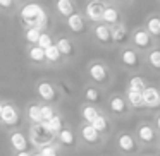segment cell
Wrapping results in <instances>:
<instances>
[{
	"label": "cell",
	"instance_id": "cell-36",
	"mask_svg": "<svg viewBox=\"0 0 160 156\" xmlns=\"http://www.w3.org/2000/svg\"><path fill=\"white\" fill-rule=\"evenodd\" d=\"M40 154H42V156H57V151L52 148V146H45Z\"/></svg>",
	"mask_w": 160,
	"mask_h": 156
},
{
	"label": "cell",
	"instance_id": "cell-26",
	"mask_svg": "<svg viewBox=\"0 0 160 156\" xmlns=\"http://www.w3.org/2000/svg\"><path fill=\"white\" fill-rule=\"evenodd\" d=\"M112 40L117 43L124 41L126 40V28L124 26H115L114 29H112Z\"/></svg>",
	"mask_w": 160,
	"mask_h": 156
},
{
	"label": "cell",
	"instance_id": "cell-9",
	"mask_svg": "<svg viewBox=\"0 0 160 156\" xmlns=\"http://www.w3.org/2000/svg\"><path fill=\"white\" fill-rule=\"evenodd\" d=\"M38 94L43 100L50 101V100L55 98V89H53V86L50 83H40L38 84Z\"/></svg>",
	"mask_w": 160,
	"mask_h": 156
},
{
	"label": "cell",
	"instance_id": "cell-7",
	"mask_svg": "<svg viewBox=\"0 0 160 156\" xmlns=\"http://www.w3.org/2000/svg\"><path fill=\"white\" fill-rule=\"evenodd\" d=\"M90 76L93 81H97V83H103L105 79H107V70H105V67L102 65V64H93V65L90 67Z\"/></svg>",
	"mask_w": 160,
	"mask_h": 156
},
{
	"label": "cell",
	"instance_id": "cell-12",
	"mask_svg": "<svg viewBox=\"0 0 160 156\" xmlns=\"http://www.w3.org/2000/svg\"><path fill=\"white\" fill-rule=\"evenodd\" d=\"M128 100L131 106L134 108H143L145 106V100H143V93H136V91H128Z\"/></svg>",
	"mask_w": 160,
	"mask_h": 156
},
{
	"label": "cell",
	"instance_id": "cell-35",
	"mask_svg": "<svg viewBox=\"0 0 160 156\" xmlns=\"http://www.w3.org/2000/svg\"><path fill=\"white\" fill-rule=\"evenodd\" d=\"M84 96H86L88 101H97L98 98H100V94H98V91L95 89V87H88L86 93H84Z\"/></svg>",
	"mask_w": 160,
	"mask_h": 156
},
{
	"label": "cell",
	"instance_id": "cell-34",
	"mask_svg": "<svg viewBox=\"0 0 160 156\" xmlns=\"http://www.w3.org/2000/svg\"><path fill=\"white\" fill-rule=\"evenodd\" d=\"M42 117H43V122H50L55 115H53V110L52 106H48V105H45V106H42Z\"/></svg>",
	"mask_w": 160,
	"mask_h": 156
},
{
	"label": "cell",
	"instance_id": "cell-24",
	"mask_svg": "<svg viewBox=\"0 0 160 156\" xmlns=\"http://www.w3.org/2000/svg\"><path fill=\"white\" fill-rule=\"evenodd\" d=\"M57 46H59L62 55H71V53H72V43L66 38H60L59 41H57Z\"/></svg>",
	"mask_w": 160,
	"mask_h": 156
},
{
	"label": "cell",
	"instance_id": "cell-15",
	"mask_svg": "<svg viewBox=\"0 0 160 156\" xmlns=\"http://www.w3.org/2000/svg\"><path fill=\"white\" fill-rule=\"evenodd\" d=\"M134 43L141 48H146L150 45V33L148 31H136L134 33Z\"/></svg>",
	"mask_w": 160,
	"mask_h": 156
},
{
	"label": "cell",
	"instance_id": "cell-14",
	"mask_svg": "<svg viewBox=\"0 0 160 156\" xmlns=\"http://www.w3.org/2000/svg\"><path fill=\"white\" fill-rule=\"evenodd\" d=\"M83 139L86 142H97L98 141V130L93 129V125H84L83 127Z\"/></svg>",
	"mask_w": 160,
	"mask_h": 156
},
{
	"label": "cell",
	"instance_id": "cell-33",
	"mask_svg": "<svg viewBox=\"0 0 160 156\" xmlns=\"http://www.w3.org/2000/svg\"><path fill=\"white\" fill-rule=\"evenodd\" d=\"M52 45H53V43H52V38H50L48 35H45V33H43L42 38H40V41H38V46H40V48H43V50H48Z\"/></svg>",
	"mask_w": 160,
	"mask_h": 156
},
{
	"label": "cell",
	"instance_id": "cell-4",
	"mask_svg": "<svg viewBox=\"0 0 160 156\" xmlns=\"http://www.w3.org/2000/svg\"><path fill=\"white\" fill-rule=\"evenodd\" d=\"M105 9L107 7H103V4H100V2H90L86 7V16L91 21H103Z\"/></svg>",
	"mask_w": 160,
	"mask_h": 156
},
{
	"label": "cell",
	"instance_id": "cell-17",
	"mask_svg": "<svg viewBox=\"0 0 160 156\" xmlns=\"http://www.w3.org/2000/svg\"><path fill=\"white\" fill-rule=\"evenodd\" d=\"M138 137L141 139L143 142H150V141H153V137H155V132H153V129L150 127V125H143V127H139V130H138Z\"/></svg>",
	"mask_w": 160,
	"mask_h": 156
},
{
	"label": "cell",
	"instance_id": "cell-21",
	"mask_svg": "<svg viewBox=\"0 0 160 156\" xmlns=\"http://www.w3.org/2000/svg\"><path fill=\"white\" fill-rule=\"evenodd\" d=\"M42 35L43 33L40 31V29H36V28H28L26 29V40H28L29 43H36V45H38Z\"/></svg>",
	"mask_w": 160,
	"mask_h": 156
},
{
	"label": "cell",
	"instance_id": "cell-20",
	"mask_svg": "<svg viewBox=\"0 0 160 156\" xmlns=\"http://www.w3.org/2000/svg\"><path fill=\"white\" fill-rule=\"evenodd\" d=\"M121 59H122V62H124L126 65H136V64H138V55H136L132 50H124L122 55H121Z\"/></svg>",
	"mask_w": 160,
	"mask_h": 156
},
{
	"label": "cell",
	"instance_id": "cell-2",
	"mask_svg": "<svg viewBox=\"0 0 160 156\" xmlns=\"http://www.w3.org/2000/svg\"><path fill=\"white\" fill-rule=\"evenodd\" d=\"M52 137H53V134L43 124L35 125V127L31 129V141L38 146L40 144H48V142L52 141Z\"/></svg>",
	"mask_w": 160,
	"mask_h": 156
},
{
	"label": "cell",
	"instance_id": "cell-19",
	"mask_svg": "<svg viewBox=\"0 0 160 156\" xmlns=\"http://www.w3.org/2000/svg\"><path fill=\"white\" fill-rule=\"evenodd\" d=\"M146 89L145 86V81L141 79V77H131L129 79V91H136V93H143V91Z\"/></svg>",
	"mask_w": 160,
	"mask_h": 156
},
{
	"label": "cell",
	"instance_id": "cell-6",
	"mask_svg": "<svg viewBox=\"0 0 160 156\" xmlns=\"http://www.w3.org/2000/svg\"><path fill=\"white\" fill-rule=\"evenodd\" d=\"M11 146L16 149V151L24 153L26 148H28V141H26L24 134H21V132H14V134L11 135Z\"/></svg>",
	"mask_w": 160,
	"mask_h": 156
},
{
	"label": "cell",
	"instance_id": "cell-10",
	"mask_svg": "<svg viewBox=\"0 0 160 156\" xmlns=\"http://www.w3.org/2000/svg\"><path fill=\"white\" fill-rule=\"evenodd\" d=\"M67 24H69V29L74 33H79L84 29V22H83V17L79 14H72L69 19H67Z\"/></svg>",
	"mask_w": 160,
	"mask_h": 156
},
{
	"label": "cell",
	"instance_id": "cell-8",
	"mask_svg": "<svg viewBox=\"0 0 160 156\" xmlns=\"http://www.w3.org/2000/svg\"><path fill=\"white\" fill-rule=\"evenodd\" d=\"M117 142H119V148H121L124 153H132L136 149V142H134V139H132L129 134L119 135V141Z\"/></svg>",
	"mask_w": 160,
	"mask_h": 156
},
{
	"label": "cell",
	"instance_id": "cell-29",
	"mask_svg": "<svg viewBox=\"0 0 160 156\" xmlns=\"http://www.w3.org/2000/svg\"><path fill=\"white\" fill-rule=\"evenodd\" d=\"M117 19H119V14H117V11H115L114 7H107V9H105V14H103V21L105 22L114 24V22H117Z\"/></svg>",
	"mask_w": 160,
	"mask_h": 156
},
{
	"label": "cell",
	"instance_id": "cell-25",
	"mask_svg": "<svg viewBox=\"0 0 160 156\" xmlns=\"http://www.w3.org/2000/svg\"><path fill=\"white\" fill-rule=\"evenodd\" d=\"M59 141L66 146H72L74 144V134L69 130V129H64L62 132L59 134Z\"/></svg>",
	"mask_w": 160,
	"mask_h": 156
},
{
	"label": "cell",
	"instance_id": "cell-13",
	"mask_svg": "<svg viewBox=\"0 0 160 156\" xmlns=\"http://www.w3.org/2000/svg\"><path fill=\"white\" fill-rule=\"evenodd\" d=\"M57 9H59L60 14L67 16V17H71V16L74 14V5L69 0H59V2H57Z\"/></svg>",
	"mask_w": 160,
	"mask_h": 156
},
{
	"label": "cell",
	"instance_id": "cell-5",
	"mask_svg": "<svg viewBox=\"0 0 160 156\" xmlns=\"http://www.w3.org/2000/svg\"><path fill=\"white\" fill-rule=\"evenodd\" d=\"M143 100H145V106H148V108L160 106V93L155 87H146L143 91Z\"/></svg>",
	"mask_w": 160,
	"mask_h": 156
},
{
	"label": "cell",
	"instance_id": "cell-32",
	"mask_svg": "<svg viewBox=\"0 0 160 156\" xmlns=\"http://www.w3.org/2000/svg\"><path fill=\"white\" fill-rule=\"evenodd\" d=\"M148 60H150V64H152V67L160 69V50H155V52L150 53V55H148Z\"/></svg>",
	"mask_w": 160,
	"mask_h": 156
},
{
	"label": "cell",
	"instance_id": "cell-22",
	"mask_svg": "<svg viewBox=\"0 0 160 156\" xmlns=\"http://www.w3.org/2000/svg\"><path fill=\"white\" fill-rule=\"evenodd\" d=\"M98 115H100V113H98L97 108H93V106H84L83 108V118L86 122H90V125L95 122V118H97Z\"/></svg>",
	"mask_w": 160,
	"mask_h": 156
},
{
	"label": "cell",
	"instance_id": "cell-23",
	"mask_svg": "<svg viewBox=\"0 0 160 156\" xmlns=\"http://www.w3.org/2000/svg\"><path fill=\"white\" fill-rule=\"evenodd\" d=\"M45 55H47V60H50V62H59L62 53H60V50L57 45H52L48 50H45Z\"/></svg>",
	"mask_w": 160,
	"mask_h": 156
},
{
	"label": "cell",
	"instance_id": "cell-30",
	"mask_svg": "<svg viewBox=\"0 0 160 156\" xmlns=\"http://www.w3.org/2000/svg\"><path fill=\"white\" fill-rule=\"evenodd\" d=\"M148 33L155 36H160V19L158 17H152L148 21Z\"/></svg>",
	"mask_w": 160,
	"mask_h": 156
},
{
	"label": "cell",
	"instance_id": "cell-39",
	"mask_svg": "<svg viewBox=\"0 0 160 156\" xmlns=\"http://www.w3.org/2000/svg\"><path fill=\"white\" fill-rule=\"evenodd\" d=\"M157 127L160 129V115H158V118H157Z\"/></svg>",
	"mask_w": 160,
	"mask_h": 156
},
{
	"label": "cell",
	"instance_id": "cell-31",
	"mask_svg": "<svg viewBox=\"0 0 160 156\" xmlns=\"http://www.w3.org/2000/svg\"><path fill=\"white\" fill-rule=\"evenodd\" d=\"M91 125H93V129H97L98 132H103V130H107V118L102 117V115H98Z\"/></svg>",
	"mask_w": 160,
	"mask_h": 156
},
{
	"label": "cell",
	"instance_id": "cell-1",
	"mask_svg": "<svg viewBox=\"0 0 160 156\" xmlns=\"http://www.w3.org/2000/svg\"><path fill=\"white\" fill-rule=\"evenodd\" d=\"M21 19L29 28H36L42 31L47 26V14L38 4H28L21 9Z\"/></svg>",
	"mask_w": 160,
	"mask_h": 156
},
{
	"label": "cell",
	"instance_id": "cell-3",
	"mask_svg": "<svg viewBox=\"0 0 160 156\" xmlns=\"http://www.w3.org/2000/svg\"><path fill=\"white\" fill-rule=\"evenodd\" d=\"M0 118H2V122L7 125H16L19 122V115H18V110H16L14 106H11V105H2L0 106Z\"/></svg>",
	"mask_w": 160,
	"mask_h": 156
},
{
	"label": "cell",
	"instance_id": "cell-16",
	"mask_svg": "<svg viewBox=\"0 0 160 156\" xmlns=\"http://www.w3.org/2000/svg\"><path fill=\"white\" fill-rule=\"evenodd\" d=\"M43 125H45L52 134H55V132H59V134H60V132L64 130V129H62V120H60V117H57V115L50 122H43Z\"/></svg>",
	"mask_w": 160,
	"mask_h": 156
},
{
	"label": "cell",
	"instance_id": "cell-11",
	"mask_svg": "<svg viewBox=\"0 0 160 156\" xmlns=\"http://www.w3.org/2000/svg\"><path fill=\"white\" fill-rule=\"evenodd\" d=\"M95 35H97V40L102 43H108L112 40V29H108L105 24L102 26H97V29H95Z\"/></svg>",
	"mask_w": 160,
	"mask_h": 156
},
{
	"label": "cell",
	"instance_id": "cell-40",
	"mask_svg": "<svg viewBox=\"0 0 160 156\" xmlns=\"http://www.w3.org/2000/svg\"><path fill=\"white\" fill-rule=\"evenodd\" d=\"M33 156H42V154H40V153H36V154H33Z\"/></svg>",
	"mask_w": 160,
	"mask_h": 156
},
{
	"label": "cell",
	"instance_id": "cell-37",
	"mask_svg": "<svg viewBox=\"0 0 160 156\" xmlns=\"http://www.w3.org/2000/svg\"><path fill=\"white\" fill-rule=\"evenodd\" d=\"M0 5L7 9V7H11V5H12V2H11V0H0Z\"/></svg>",
	"mask_w": 160,
	"mask_h": 156
},
{
	"label": "cell",
	"instance_id": "cell-38",
	"mask_svg": "<svg viewBox=\"0 0 160 156\" xmlns=\"http://www.w3.org/2000/svg\"><path fill=\"white\" fill-rule=\"evenodd\" d=\"M18 156H33V154H28V153H26V151H24V153H19V154H18Z\"/></svg>",
	"mask_w": 160,
	"mask_h": 156
},
{
	"label": "cell",
	"instance_id": "cell-28",
	"mask_svg": "<svg viewBox=\"0 0 160 156\" xmlns=\"http://www.w3.org/2000/svg\"><path fill=\"white\" fill-rule=\"evenodd\" d=\"M124 108H126V105H124V100H122V98H112L110 100V110L114 111V113H122Z\"/></svg>",
	"mask_w": 160,
	"mask_h": 156
},
{
	"label": "cell",
	"instance_id": "cell-18",
	"mask_svg": "<svg viewBox=\"0 0 160 156\" xmlns=\"http://www.w3.org/2000/svg\"><path fill=\"white\" fill-rule=\"evenodd\" d=\"M28 115L29 118H31L35 124H43V117H42V106H38V105H31L28 110Z\"/></svg>",
	"mask_w": 160,
	"mask_h": 156
},
{
	"label": "cell",
	"instance_id": "cell-27",
	"mask_svg": "<svg viewBox=\"0 0 160 156\" xmlns=\"http://www.w3.org/2000/svg\"><path fill=\"white\" fill-rule=\"evenodd\" d=\"M29 57H31V60H35V62H42L43 59H47L45 50L40 48V46H33V48L29 50Z\"/></svg>",
	"mask_w": 160,
	"mask_h": 156
}]
</instances>
